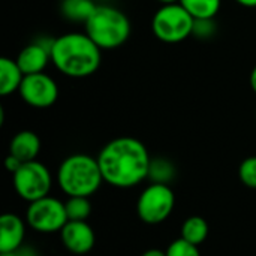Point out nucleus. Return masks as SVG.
<instances>
[{"label":"nucleus","instance_id":"obj_3","mask_svg":"<svg viewBox=\"0 0 256 256\" xmlns=\"http://www.w3.org/2000/svg\"><path fill=\"white\" fill-rule=\"evenodd\" d=\"M57 182L68 196L88 198L104 182L98 158L84 153L68 156L58 166Z\"/></svg>","mask_w":256,"mask_h":256},{"label":"nucleus","instance_id":"obj_9","mask_svg":"<svg viewBox=\"0 0 256 256\" xmlns=\"http://www.w3.org/2000/svg\"><path fill=\"white\" fill-rule=\"evenodd\" d=\"M20 98L33 108H50L58 99V86L52 76L45 72L26 75L20 90Z\"/></svg>","mask_w":256,"mask_h":256},{"label":"nucleus","instance_id":"obj_8","mask_svg":"<svg viewBox=\"0 0 256 256\" xmlns=\"http://www.w3.org/2000/svg\"><path fill=\"white\" fill-rule=\"evenodd\" d=\"M26 219L27 224L39 232L62 231V228L69 220L64 202L51 196H45L30 202Z\"/></svg>","mask_w":256,"mask_h":256},{"label":"nucleus","instance_id":"obj_23","mask_svg":"<svg viewBox=\"0 0 256 256\" xmlns=\"http://www.w3.org/2000/svg\"><path fill=\"white\" fill-rule=\"evenodd\" d=\"M22 165V162L21 160H18L16 158H14V156H10V154H8V158H6V168H8V171L9 172H15L20 166Z\"/></svg>","mask_w":256,"mask_h":256},{"label":"nucleus","instance_id":"obj_16","mask_svg":"<svg viewBox=\"0 0 256 256\" xmlns=\"http://www.w3.org/2000/svg\"><path fill=\"white\" fill-rule=\"evenodd\" d=\"M180 4L195 20H213L220 10L222 0H180Z\"/></svg>","mask_w":256,"mask_h":256},{"label":"nucleus","instance_id":"obj_20","mask_svg":"<svg viewBox=\"0 0 256 256\" xmlns=\"http://www.w3.org/2000/svg\"><path fill=\"white\" fill-rule=\"evenodd\" d=\"M238 177L242 183L249 188V189H256V156L246 158L238 168Z\"/></svg>","mask_w":256,"mask_h":256},{"label":"nucleus","instance_id":"obj_5","mask_svg":"<svg viewBox=\"0 0 256 256\" xmlns=\"http://www.w3.org/2000/svg\"><path fill=\"white\" fill-rule=\"evenodd\" d=\"M195 18L180 4H162L152 20V32L165 44H178L194 34Z\"/></svg>","mask_w":256,"mask_h":256},{"label":"nucleus","instance_id":"obj_1","mask_svg":"<svg viewBox=\"0 0 256 256\" xmlns=\"http://www.w3.org/2000/svg\"><path fill=\"white\" fill-rule=\"evenodd\" d=\"M98 162L104 182L114 188L129 189L148 178L152 159L140 140L120 136L104 146Z\"/></svg>","mask_w":256,"mask_h":256},{"label":"nucleus","instance_id":"obj_15","mask_svg":"<svg viewBox=\"0 0 256 256\" xmlns=\"http://www.w3.org/2000/svg\"><path fill=\"white\" fill-rule=\"evenodd\" d=\"M96 6L98 4L93 0H63L60 9L64 18L86 24V21L94 12Z\"/></svg>","mask_w":256,"mask_h":256},{"label":"nucleus","instance_id":"obj_22","mask_svg":"<svg viewBox=\"0 0 256 256\" xmlns=\"http://www.w3.org/2000/svg\"><path fill=\"white\" fill-rule=\"evenodd\" d=\"M214 32L213 20H195V27H194V34L196 36H212Z\"/></svg>","mask_w":256,"mask_h":256},{"label":"nucleus","instance_id":"obj_25","mask_svg":"<svg viewBox=\"0 0 256 256\" xmlns=\"http://www.w3.org/2000/svg\"><path fill=\"white\" fill-rule=\"evenodd\" d=\"M236 3H238L244 8H256V0H236Z\"/></svg>","mask_w":256,"mask_h":256},{"label":"nucleus","instance_id":"obj_2","mask_svg":"<svg viewBox=\"0 0 256 256\" xmlns=\"http://www.w3.org/2000/svg\"><path fill=\"white\" fill-rule=\"evenodd\" d=\"M51 63L69 78H87L98 72L102 50L84 32H70L51 40Z\"/></svg>","mask_w":256,"mask_h":256},{"label":"nucleus","instance_id":"obj_19","mask_svg":"<svg viewBox=\"0 0 256 256\" xmlns=\"http://www.w3.org/2000/svg\"><path fill=\"white\" fill-rule=\"evenodd\" d=\"M174 166L170 160L166 159H154L150 164V171H148V178L153 180V183H164L168 184L171 178L174 177Z\"/></svg>","mask_w":256,"mask_h":256},{"label":"nucleus","instance_id":"obj_11","mask_svg":"<svg viewBox=\"0 0 256 256\" xmlns=\"http://www.w3.org/2000/svg\"><path fill=\"white\" fill-rule=\"evenodd\" d=\"M51 42H33L26 45L16 56V63L24 75L44 72L48 63L51 62Z\"/></svg>","mask_w":256,"mask_h":256},{"label":"nucleus","instance_id":"obj_12","mask_svg":"<svg viewBox=\"0 0 256 256\" xmlns=\"http://www.w3.org/2000/svg\"><path fill=\"white\" fill-rule=\"evenodd\" d=\"M24 236L26 228L21 218L12 213H6L0 218V254L20 250Z\"/></svg>","mask_w":256,"mask_h":256},{"label":"nucleus","instance_id":"obj_21","mask_svg":"<svg viewBox=\"0 0 256 256\" xmlns=\"http://www.w3.org/2000/svg\"><path fill=\"white\" fill-rule=\"evenodd\" d=\"M165 252L166 256H201L198 246L186 242L184 238L174 240Z\"/></svg>","mask_w":256,"mask_h":256},{"label":"nucleus","instance_id":"obj_7","mask_svg":"<svg viewBox=\"0 0 256 256\" xmlns=\"http://www.w3.org/2000/svg\"><path fill=\"white\" fill-rule=\"evenodd\" d=\"M176 196L168 184L152 183L141 192L136 202V213L144 224L158 225L171 216Z\"/></svg>","mask_w":256,"mask_h":256},{"label":"nucleus","instance_id":"obj_4","mask_svg":"<svg viewBox=\"0 0 256 256\" xmlns=\"http://www.w3.org/2000/svg\"><path fill=\"white\" fill-rule=\"evenodd\" d=\"M84 32L100 50H116L129 39L132 24L129 16L118 8L98 4L86 21Z\"/></svg>","mask_w":256,"mask_h":256},{"label":"nucleus","instance_id":"obj_6","mask_svg":"<svg viewBox=\"0 0 256 256\" xmlns=\"http://www.w3.org/2000/svg\"><path fill=\"white\" fill-rule=\"evenodd\" d=\"M12 182L18 196L28 204L48 196L52 184L50 170L38 160L24 162L12 174Z\"/></svg>","mask_w":256,"mask_h":256},{"label":"nucleus","instance_id":"obj_27","mask_svg":"<svg viewBox=\"0 0 256 256\" xmlns=\"http://www.w3.org/2000/svg\"><path fill=\"white\" fill-rule=\"evenodd\" d=\"M160 4H174V3H180V0H158Z\"/></svg>","mask_w":256,"mask_h":256},{"label":"nucleus","instance_id":"obj_24","mask_svg":"<svg viewBox=\"0 0 256 256\" xmlns=\"http://www.w3.org/2000/svg\"><path fill=\"white\" fill-rule=\"evenodd\" d=\"M141 256H166V252L159 250V249H148V250H146Z\"/></svg>","mask_w":256,"mask_h":256},{"label":"nucleus","instance_id":"obj_10","mask_svg":"<svg viewBox=\"0 0 256 256\" xmlns=\"http://www.w3.org/2000/svg\"><path fill=\"white\" fill-rule=\"evenodd\" d=\"M60 237L63 246L75 255L88 254L96 242L94 231L86 220H68L60 231Z\"/></svg>","mask_w":256,"mask_h":256},{"label":"nucleus","instance_id":"obj_28","mask_svg":"<svg viewBox=\"0 0 256 256\" xmlns=\"http://www.w3.org/2000/svg\"><path fill=\"white\" fill-rule=\"evenodd\" d=\"M0 256H21V255H20V250H16V252H6V254H0Z\"/></svg>","mask_w":256,"mask_h":256},{"label":"nucleus","instance_id":"obj_17","mask_svg":"<svg viewBox=\"0 0 256 256\" xmlns=\"http://www.w3.org/2000/svg\"><path fill=\"white\" fill-rule=\"evenodd\" d=\"M208 237V225L207 220L201 216H190L184 220L182 226V238L186 242L200 246Z\"/></svg>","mask_w":256,"mask_h":256},{"label":"nucleus","instance_id":"obj_18","mask_svg":"<svg viewBox=\"0 0 256 256\" xmlns=\"http://www.w3.org/2000/svg\"><path fill=\"white\" fill-rule=\"evenodd\" d=\"M64 207L69 220H87L92 213V204L87 196H69Z\"/></svg>","mask_w":256,"mask_h":256},{"label":"nucleus","instance_id":"obj_14","mask_svg":"<svg viewBox=\"0 0 256 256\" xmlns=\"http://www.w3.org/2000/svg\"><path fill=\"white\" fill-rule=\"evenodd\" d=\"M24 74L20 69L16 60L9 57L0 58V94L9 96L20 90V86L24 80Z\"/></svg>","mask_w":256,"mask_h":256},{"label":"nucleus","instance_id":"obj_13","mask_svg":"<svg viewBox=\"0 0 256 256\" xmlns=\"http://www.w3.org/2000/svg\"><path fill=\"white\" fill-rule=\"evenodd\" d=\"M39 152H40V140L32 130H21L15 134L9 142V154L16 158L22 164L36 160Z\"/></svg>","mask_w":256,"mask_h":256},{"label":"nucleus","instance_id":"obj_26","mask_svg":"<svg viewBox=\"0 0 256 256\" xmlns=\"http://www.w3.org/2000/svg\"><path fill=\"white\" fill-rule=\"evenodd\" d=\"M249 81H250V87H252L254 93L256 94V66L252 69V72H250V78H249Z\"/></svg>","mask_w":256,"mask_h":256}]
</instances>
